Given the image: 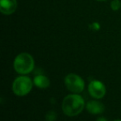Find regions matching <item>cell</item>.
Masks as SVG:
<instances>
[{"label": "cell", "instance_id": "obj_1", "mask_svg": "<svg viewBox=\"0 0 121 121\" xmlns=\"http://www.w3.org/2000/svg\"><path fill=\"white\" fill-rule=\"evenodd\" d=\"M86 104L83 97L76 93H72L64 98L62 101L63 113L70 117L76 116L84 110Z\"/></svg>", "mask_w": 121, "mask_h": 121}, {"label": "cell", "instance_id": "obj_2", "mask_svg": "<svg viewBox=\"0 0 121 121\" xmlns=\"http://www.w3.org/2000/svg\"><path fill=\"white\" fill-rule=\"evenodd\" d=\"M35 67L34 59L28 53H21L18 54L13 61L14 70L21 75H26L32 73Z\"/></svg>", "mask_w": 121, "mask_h": 121}, {"label": "cell", "instance_id": "obj_3", "mask_svg": "<svg viewBox=\"0 0 121 121\" xmlns=\"http://www.w3.org/2000/svg\"><path fill=\"white\" fill-rule=\"evenodd\" d=\"M34 83L29 77L21 75L15 78L12 85L13 92L18 96H24L32 91Z\"/></svg>", "mask_w": 121, "mask_h": 121}, {"label": "cell", "instance_id": "obj_4", "mask_svg": "<svg viewBox=\"0 0 121 121\" xmlns=\"http://www.w3.org/2000/svg\"><path fill=\"white\" fill-rule=\"evenodd\" d=\"M66 87L68 91H70L71 93H79L82 92L85 89V82L82 79L81 77L79 75L75 74V73H69L66 75L64 80Z\"/></svg>", "mask_w": 121, "mask_h": 121}, {"label": "cell", "instance_id": "obj_5", "mask_svg": "<svg viewBox=\"0 0 121 121\" xmlns=\"http://www.w3.org/2000/svg\"><path fill=\"white\" fill-rule=\"evenodd\" d=\"M89 94L95 99H102L106 94V87L102 82L93 80L88 86Z\"/></svg>", "mask_w": 121, "mask_h": 121}, {"label": "cell", "instance_id": "obj_6", "mask_svg": "<svg viewBox=\"0 0 121 121\" xmlns=\"http://www.w3.org/2000/svg\"><path fill=\"white\" fill-rule=\"evenodd\" d=\"M17 0H0V12L4 15H11L16 11Z\"/></svg>", "mask_w": 121, "mask_h": 121}, {"label": "cell", "instance_id": "obj_7", "mask_svg": "<svg viewBox=\"0 0 121 121\" xmlns=\"http://www.w3.org/2000/svg\"><path fill=\"white\" fill-rule=\"evenodd\" d=\"M86 107L91 115H100L105 111V105L98 100H90L86 103Z\"/></svg>", "mask_w": 121, "mask_h": 121}, {"label": "cell", "instance_id": "obj_8", "mask_svg": "<svg viewBox=\"0 0 121 121\" xmlns=\"http://www.w3.org/2000/svg\"><path fill=\"white\" fill-rule=\"evenodd\" d=\"M33 83L37 87L41 88V89H45L50 86V80L47 76L37 75L34 78Z\"/></svg>", "mask_w": 121, "mask_h": 121}, {"label": "cell", "instance_id": "obj_9", "mask_svg": "<svg viewBox=\"0 0 121 121\" xmlns=\"http://www.w3.org/2000/svg\"><path fill=\"white\" fill-rule=\"evenodd\" d=\"M110 8L113 11H118L121 8V3L120 0H113L110 3Z\"/></svg>", "mask_w": 121, "mask_h": 121}, {"label": "cell", "instance_id": "obj_10", "mask_svg": "<svg viewBox=\"0 0 121 121\" xmlns=\"http://www.w3.org/2000/svg\"><path fill=\"white\" fill-rule=\"evenodd\" d=\"M57 119V114L54 111H48L46 115V120L47 121H55Z\"/></svg>", "mask_w": 121, "mask_h": 121}, {"label": "cell", "instance_id": "obj_11", "mask_svg": "<svg viewBox=\"0 0 121 121\" xmlns=\"http://www.w3.org/2000/svg\"><path fill=\"white\" fill-rule=\"evenodd\" d=\"M89 26H90V29H91V30H99L100 29V25L99 24L98 22H96L91 23Z\"/></svg>", "mask_w": 121, "mask_h": 121}, {"label": "cell", "instance_id": "obj_12", "mask_svg": "<svg viewBox=\"0 0 121 121\" xmlns=\"http://www.w3.org/2000/svg\"><path fill=\"white\" fill-rule=\"evenodd\" d=\"M96 121H108V120L105 119V117H98Z\"/></svg>", "mask_w": 121, "mask_h": 121}, {"label": "cell", "instance_id": "obj_13", "mask_svg": "<svg viewBox=\"0 0 121 121\" xmlns=\"http://www.w3.org/2000/svg\"><path fill=\"white\" fill-rule=\"evenodd\" d=\"M114 121H121V120H114Z\"/></svg>", "mask_w": 121, "mask_h": 121}, {"label": "cell", "instance_id": "obj_14", "mask_svg": "<svg viewBox=\"0 0 121 121\" xmlns=\"http://www.w3.org/2000/svg\"><path fill=\"white\" fill-rule=\"evenodd\" d=\"M97 1H105V0H97Z\"/></svg>", "mask_w": 121, "mask_h": 121}]
</instances>
